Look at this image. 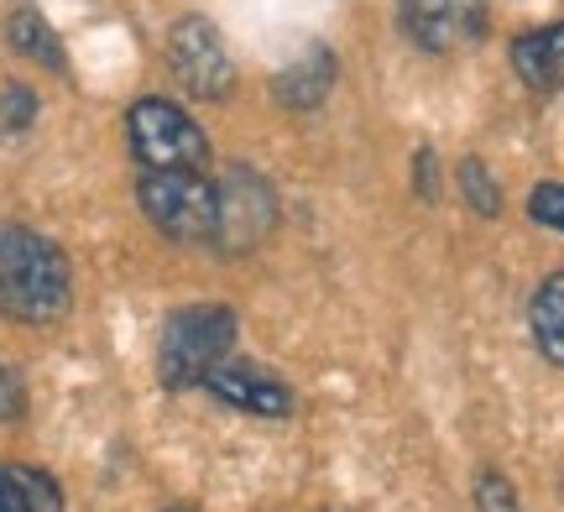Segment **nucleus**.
I'll list each match as a JSON object with an SVG mask.
<instances>
[{
	"label": "nucleus",
	"instance_id": "nucleus-12",
	"mask_svg": "<svg viewBox=\"0 0 564 512\" xmlns=\"http://www.w3.org/2000/svg\"><path fill=\"white\" fill-rule=\"evenodd\" d=\"M6 37H11V47H17L21 58L42 63V68H53V74H63V68H68L58 32H53V26H47L37 11H17V17L6 21Z\"/></svg>",
	"mask_w": 564,
	"mask_h": 512
},
{
	"label": "nucleus",
	"instance_id": "nucleus-7",
	"mask_svg": "<svg viewBox=\"0 0 564 512\" xmlns=\"http://www.w3.org/2000/svg\"><path fill=\"white\" fill-rule=\"evenodd\" d=\"M403 32L429 53H455L486 32V0H403Z\"/></svg>",
	"mask_w": 564,
	"mask_h": 512
},
{
	"label": "nucleus",
	"instance_id": "nucleus-18",
	"mask_svg": "<svg viewBox=\"0 0 564 512\" xmlns=\"http://www.w3.org/2000/svg\"><path fill=\"white\" fill-rule=\"evenodd\" d=\"M32 116H37V100H32L26 89H6V95H0V126H6V131H21Z\"/></svg>",
	"mask_w": 564,
	"mask_h": 512
},
{
	"label": "nucleus",
	"instance_id": "nucleus-16",
	"mask_svg": "<svg viewBox=\"0 0 564 512\" xmlns=\"http://www.w3.org/2000/svg\"><path fill=\"white\" fill-rule=\"evenodd\" d=\"M528 215L539 220V226L560 230L564 236V184H539L533 194H528Z\"/></svg>",
	"mask_w": 564,
	"mask_h": 512
},
{
	"label": "nucleus",
	"instance_id": "nucleus-10",
	"mask_svg": "<svg viewBox=\"0 0 564 512\" xmlns=\"http://www.w3.org/2000/svg\"><path fill=\"white\" fill-rule=\"evenodd\" d=\"M335 74H340V68H335V53H329L324 42H314L293 68H282L278 79H272V95H278L288 110H314V105L329 100Z\"/></svg>",
	"mask_w": 564,
	"mask_h": 512
},
{
	"label": "nucleus",
	"instance_id": "nucleus-15",
	"mask_svg": "<svg viewBox=\"0 0 564 512\" xmlns=\"http://www.w3.org/2000/svg\"><path fill=\"white\" fill-rule=\"evenodd\" d=\"M476 508L481 512H518V492L502 471H481L476 476Z\"/></svg>",
	"mask_w": 564,
	"mask_h": 512
},
{
	"label": "nucleus",
	"instance_id": "nucleus-17",
	"mask_svg": "<svg viewBox=\"0 0 564 512\" xmlns=\"http://www.w3.org/2000/svg\"><path fill=\"white\" fill-rule=\"evenodd\" d=\"M26 418V382L11 361H0V424H21Z\"/></svg>",
	"mask_w": 564,
	"mask_h": 512
},
{
	"label": "nucleus",
	"instance_id": "nucleus-13",
	"mask_svg": "<svg viewBox=\"0 0 564 512\" xmlns=\"http://www.w3.org/2000/svg\"><path fill=\"white\" fill-rule=\"evenodd\" d=\"M460 194H465V205L476 209V215H502V188H497V178L486 173L481 157H465L460 163Z\"/></svg>",
	"mask_w": 564,
	"mask_h": 512
},
{
	"label": "nucleus",
	"instance_id": "nucleus-19",
	"mask_svg": "<svg viewBox=\"0 0 564 512\" xmlns=\"http://www.w3.org/2000/svg\"><path fill=\"white\" fill-rule=\"evenodd\" d=\"M0 512H32L17 487V476H11V466H0Z\"/></svg>",
	"mask_w": 564,
	"mask_h": 512
},
{
	"label": "nucleus",
	"instance_id": "nucleus-3",
	"mask_svg": "<svg viewBox=\"0 0 564 512\" xmlns=\"http://www.w3.org/2000/svg\"><path fill=\"white\" fill-rule=\"evenodd\" d=\"M141 215L183 247H215V226H220V194L204 173L188 167H141L137 184Z\"/></svg>",
	"mask_w": 564,
	"mask_h": 512
},
{
	"label": "nucleus",
	"instance_id": "nucleus-5",
	"mask_svg": "<svg viewBox=\"0 0 564 512\" xmlns=\"http://www.w3.org/2000/svg\"><path fill=\"white\" fill-rule=\"evenodd\" d=\"M220 194V226H215V247L241 257V251H257L278 226V194L267 184L257 167L236 163L225 173V184L215 188Z\"/></svg>",
	"mask_w": 564,
	"mask_h": 512
},
{
	"label": "nucleus",
	"instance_id": "nucleus-14",
	"mask_svg": "<svg viewBox=\"0 0 564 512\" xmlns=\"http://www.w3.org/2000/svg\"><path fill=\"white\" fill-rule=\"evenodd\" d=\"M11 476H17V487H21V497H26L32 512H63V492H58L53 476L32 471V466H11Z\"/></svg>",
	"mask_w": 564,
	"mask_h": 512
},
{
	"label": "nucleus",
	"instance_id": "nucleus-2",
	"mask_svg": "<svg viewBox=\"0 0 564 512\" xmlns=\"http://www.w3.org/2000/svg\"><path fill=\"white\" fill-rule=\"evenodd\" d=\"M236 314L225 304H188V308H173L167 325H162V340H158V377L167 392H188V388H204V377L220 367L225 356L236 350Z\"/></svg>",
	"mask_w": 564,
	"mask_h": 512
},
{
	"label": "nucleus",
	"instance_id": "nucleus-8",
	"mask_svg": "<svg viewBox=\"0 0 564 512\" xmlns=\"http://www.w3.org/2000/svg\"><path fill=\"white\" fill-rule=\"evenodd\" d=\"M204 388L215 392L220 403H230V408L251 413V418H288L293 413V388L282 382L278 371L236 361V356H225L220 367L204 377Z\"/></svg>",
	"mask_w": 564,
	"mask_h": 512
},
{
	"label": "nucleus",
	"instance_id": "nucleus-4",
	"mask_svg": "<svg viewBox=\"0 0 564 512\" xmlns=\"http://www.w3.org/2000/svg\"><path fill=\"white\" fill-rule=\"evenodd\" d=\"M126 142L131 157L141 167H188L204 173L209 167V142L194 126L188 110H178L173 100H137L126 110Z\"/></svg>",
	"mask_w": 564,
	"mask_h": 512
},
{
	"label": "nucleus",
	"instance_id": "nucleus-1",
	"mask_svg": "<svg viewBox=\"0 0 564 512\" xmlns=\"http://www.w3.org/2000/svg\"><path fill=\"white\" fill-rule=\"evenodd\" d=\"M74 304V272L47 236L0 226V314L17 325H53Z\"/></svg>",
	"mask_w": 564,
	"mask_h": 512
},
{
	"label": "nucleus",
	"instance_id": "nucleus-9",
	"mask_svg": "<svg viewBox=\"0 0 564 512\" xmlns=\"http://www.w3.org/2000/svg\"><path fill=\"white\" fill-rule=\"evenodd\" d=\"M512 68L528 89L539 95H560L564 89V21H549V26H533L512 42Z\"/></svg>",
	"mask_w": 564,
	"mask_h": 512
},
{
	"label": "nucleus",
	"instance_id": "nucleus-11",
	"mask_svg": "<svg viewBox=\"0 0 564 512\" xmlns=\"http://www.w3.org/2000/svg\"><path fill=\"white\" fill-rule=\"evenodd\" d=\"M528 329H533V346L544 350V361L564 367V272L539 283L533 304H528Z\"/></svg>",
	"mask_w": 564,
	"mask_h": 512
},
{
	"label": "nucleus",
	"instance_id": "nucleus-20",
	"mask_svg": "<svg viewBox=\"0 0 564 512\" xmlns=\"http://www.w3.org/2000/svg\"><path fill=\"white\" fill-rule=\"evenodd\" d=\"M560 492H564V487H560Z\"/></svg>",
	"mask_w": 564,
	"mask_h": 512
},
{
	"label": "nucleus",
	"instance_id": "nucleus-6",
	"mask_svg": "<svg viewBox=\"0 0 564 512\" xmlns=\"http://www.w3.org/2000/svg\"><path fill=\"white\" fill-rule=\"evenodd\" d=\"M167 63L188 95L199 100H225L230 84H236V63L225 53V37L215 21L204 17H183L173 32H167Z\"/></svg>",
	"mask_w": 564,
	"mask_h": 512
}]
</instances>
